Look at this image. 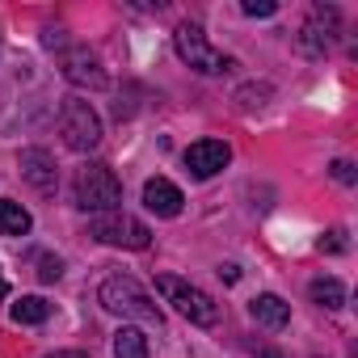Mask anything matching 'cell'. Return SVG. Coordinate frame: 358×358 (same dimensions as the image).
<instances>
[{
  "instance_id": "1",
  "label": "cell",
  "mask_w": 358,
  "mask_h": 358,
  "mask_svg": "<svg viewBox=\"0 0 358 358\" xmlns=\"http://www.w3.org/2000/svg\"><path fill=\"white\" fill-rule=\"evenodd\" d=\"M97 299H101L106 312H118V316H131V320H143V324H156V329L164 324L160 308L152 303V295H148L131 274H114V278H106L101 291H97Z\"/></svg>"
},
{
  "instance_id": "2",
  "label": "cell",
  "mask_w": 358,
  "mask_h": 358,
  "mask_svg": "<svg viewBox=\"0 0 358 358\" xmlns=\"http://www.w3.org/2000/svg\"><path fill=\"white\" fill-rule=\"evenodd\" d=\"M173 47H177V59H182L186 68H194L199 76H224V72L236 68L232 55H224V51H215L207 43V34H203L199 22H182V26H177L173 30Z\"/></svg>"
},
{
  "instance_id": "3",
  "label": "cell",
  "mask_w": 358,
  "mask_h": 358,
  "mask_svg": "<svg viewBox=\"0 0 358 358\" xmlns=\"http://www.w3.org/2000/svg\"><path fill=\"white\" fill-rule=\"evenodd\" d=\"M76 207H80V211H97V215L122 207V182L114 177L110 164L93 160V164H85V169L76 173Z\"/></svg>"
},
{
  "instance_id": "4",
  "label": "cell",
  "mask_w": 358,
  "mask_h": 358,
  "mask_svg": "<svg viewBox=\"0 0 358 358\" xmlns=\"http://www.w3.org/2000/svg\"><path fill=\"white\" fill-rule=\"evenodd\" d=\"M156 291L182 312L190 324H203V329H211V324H220V303L203 291V287H194V282H186V278H173V274H160L156 278Z\"/></svg>"
},
{
  "instance_id": "5",
  "label": "cell",
  "mask_w": 358,
  "mask_h": 358,
  "mask_svg": "<svg viewBox=\"0 0 358 358\" xmlns=\"http://www.w3.org/2000/svg\"><path fill=\"white\" fill-rule=\"evenodd\" d=\"M89 236L101 241V245H114V249H148V245H152L148 224L135 220V215H127V211L93 215V220H89Z\"/></svg>"
},
{
  "instance_id": "6",
  "label": "cell",
  "mask_w": 358,
  "mask_h": 358,
  "mask_svg": "<svg viewBox=\"0 0 358 358\" xmlns=\"http://www.w3.org/2000/svg\"><path fill=\"white\" fill-rule=\"evenodd\" d=\"M59 135L72 152H93L101 143V118L89 101H68L59 114Z\"/></svg>"
},
{
  "instance_id": "7",
  "label": "cell",
  "mask_w": 358,
  "mask_h": 358,
  "mask_svg": "<svg viewBox=\"0 0 358 358\" xmlns=\"http://www.w3.org/2000/svg\"><path fill=\"white\" fill-rule=\"evenodd\" d=\"M22 177L43 194V199H51L55 190H59V169H55V156L47 152V148H26L22 152Z\"/></svg>"
},
{
  "instance_id": "8",
  "label": "cell",
  "mask_w": 358,
  "mask_h": 358,
  "mask_svg": "<svg viewBox=\"0 0 358 358\" xmlns=\"http://www.w3.org/2000/svg\"><path fill=\"white\" fill-rule=\"evenodd\" d=\"M64 76H68L76 89H106V85H110L106 68L97 64V55H93L89 47H72V51H64Z\"/></svg>"
},
{
  "instance_id": "9",
  "label": "cell",
  "mask_w": 358,
  "mask_h": 358,
  "mask_svg": "<svg viewBox=\"0 0 358 358\" xmlns=\"http://www.w3.org/2000/svg\"><path fill=\"white\" fill-rule=\"evenodd\" d=\"M228 160H232V148L224 139H199V143L186 148V169L194 177H215Z\"/></svg>"
},
{
  "instance_id": "10",
  "label": "cell",
  "mask_w": 358,
  "mask_h": 358,
  "mask_svg": "<svg viewBox=\"0 0 358 358\" xmlns=\"http://www.w3.org/2000/svg\"><path fill=\"white\" fill-rule=\"evenodd\" d=\"M182 190H177L169 177H152V182L143 186V207L160 220H173V215H182Z\"/></svg>"
},
{
  "instance_id": "11",
  "label": "cell",
  "mask_w": 358,
  "mask_h": 358,
  "mask_svg": "<svg viewBox=\"0 0 358 358\" xmlns=\"http://www.w3.org/2000/svg\"><path fill=\"white\" fill-rule=\"evenodd\" d=\"M249 312H253V320L257 324H266V329H287V320H291V308H287V299L282 295H257V299H249Z\"/></svg>"
},
{
  "instance_id": "12",
  "label": "cell",
  "mask_w": 358,
  "mask_h": 358,
  "mask_svg": "<svg viewBox=\"0 0 358 358\" xmlns=\"http://www.w3.org/2000/svg\"><path fill=\"white\" fill-rule=\"evenodd\" d=\"M30 228H34V220H30V211L22 203L0 199V232H5V236H26Z\"/></svg>"
},
{
  "instance_id": "13",
  "label": "cell",
  "mask_w": 358,
  "mask_h": 358,
  "mask_svg": "<svg viewBox=\"0 0 358 358\" xmlns=\"http://www.w3.org/2000/svg\"><path fill=\"white\" fill-rule=\"evenodd\" d=\"M308 295H312V303L324 308V312H337V308L345 303V287H341L337 278H316V282L308 287Z\"/></svg>"
},
{
  "instance_id": "14",
  "label": "cell",
  "mask_w": 358,
  "mask_h": 358,
  "mask_svg": "<svg viewBox=\"0 0 358 358\" xmlns=\"http://www.w3.org/2000/svg\"><path fill=\"white\" fill-rule=\"evenodd\" d=\"M114 358H148V337L131 324H122L114 333Z\"/></svg>"
},
{
  "instance_id": "15",
  "label": "cell",
  "mask_w": 358,
  "mask_h": 358,
  "mask_svg": "<svg viewBox=\"0 0 358 358\" xmlns=\"http://www.w3.org/2000/svg\"><path fill=\"white\" fill-rule=\"evenodd\" d=\"M51 316V303L43 299V295H22L17 303H13V320L17 324H43Z\"/></svg>"
},
{
  "instance_id": "16",
  "label": "cell",
  "mask_w": 358,
  "mask_h": 358,
  "mask_svg": "<svg viewBox=\"0 0 358 358\" xmlns=\"http://www.w3.org/2000/svg\"><path fill=\"white\" fill-rule=\"evenodd\" d=\"M270 97H274V89H270L266 80H262V85H241V89H236V101H241L245 110H262Z\"/></svg>"
},
{
  "instance_id": "17",
  "label": "cell",
  "mask_w": 358,
  "mask_h": 358,
  "mask_svg": "<svg viewBox=\"0 0 358 358\" xmlns=\"http://www.w3.org/2000/svg\"><path fill=\"white\" fill-rule=\"evenodd\" d=\"M245 17H274L278 13V5H274V0H245Z\"/></svg>"
},
{
  "instance_id": "18",
  "label": "cell",
  "mask_w": 358,
  "mask_h": 358,
  "mask_svg": "<svg viewBox=\"0 0 358 358\" xmlns=\"http://www.w3.org/2000/svg\"><path fill=\"white\" fill-rule=\"evenodd\" d=\"M59 274H64V262L59 257H38V278L43 282H55Z\"/></svg>"
},
{
  "instance_id": "19",
  "label": "cell",
  "mask_w": 358,
  "mask_h": 358,
  "mask_svg": "<svg viewBox=\"0 0 358 358\" xmlns=\"http://www.w3.org/2000/svg\"><path fill=\"white\" fill-rule=\"evenodd\" d=\"M333 177H337L341 186H354V177H358V173H354V164H350V160H337V164H333Z\"/></svg>"
},
{
  "instance_id": "20",
  "label": "cell",
  "mask_w": 358,
  "mask_h": 358,
  "mask_svg": "<svg viewBox=\"0 0 358 358\" xmlns=\"http://www.w3.org/2000/svg\"><path fill=\"white\" fill-rule=\"evenodd\" d=\"M320 249H329V253H341V249H345L341 232H329V241H320Z\"/></svg>"
},
{
  "instance_id": "21",
  "label": "cell",
  "mask_w": 358,
  "mask_h": 358,
  "mask_svg": "<svg viewBox=\"0 0 358 358\" xmlns=\"http://www.w3.org/2000/svg\"><path fill=\"white\" fill-rule=\"evenodd\" d=\"M220 278H224V282H236V278H241V270H236V266H220Z\"/></svg>"
},
{
  "instance_id": "22",
  "label": "cell",
  "mask_w": 358,
  "mask_h": 358,
  "mask_svg": "<svg viewBox=\"0 0 358 358\" xmlns=\"http://www.w3.org/2000/svg\"><path fill=\"white\" fill-rule=\"evenodd\" d=\"M47 358H85V354H76V350H59V354H47Z\"/></svg>"
},
{
  "instance_id": "23",
  "label": "cell",
  "mask_w": 358,
  "mask_h": 358,
  "mask_svg": "<svg viewBox=\"0 0 358 358\" xmlns=\"http://www.w3.org/2000/svg\"><path fill=\"white\" fill-rule=\"evenodd\" d=\"M5 295H9V287H5V278H0V299H5Z\"/></svg>"
}]
</instances>
